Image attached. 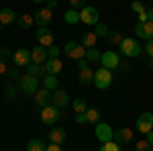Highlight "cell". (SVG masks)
Returning a JSON list of instances; mask_svg holds the SVG:
<instances>
[{"mask_svg": "<svg viewBox=\"0 0 153 151\" xmlns=\"http://www.w3.org/2000/svg\"><path fill=\"white\" fill-rule=\"evenodd\" d=\"M51 19H53V10L47 8V6H43L41 10L35 12V23L39 25V27H47V25L51 23Z\"/></svg>", "mask_w": 153, "mask_h": 151, "instance_id": "cell-14", "label": "cell"}, {"mask_svg": "<svg viewBox=\"0 0 153 151\" xmlns=\"http://www.w3.org/2000/svg\"><path fill=\"white\" fill-rule=\"evenodd\" d=\"M112 137H114V131L110 129V125H106V123L100 121V123L96 125V139L106 143V141H112Z\"/></svg>", "mask_w": 153, "mask_h": 151, "instance_id": "cell-12", "label": "cell"}, {"mask_svg": "<svg viewBox=\"0 0 153 151\" xmlns=\"http://www.w3.org/2000/svg\"><path fill=\"white\" fill-rule=\"evenodd\" d=\"M76 123H80V125H84V123H86V115H76Z\"/></svg>", "mask_w": 153, "mask_h": 151, "instance_id": "cell-45", "label": "cell"}, {"mask_svg": "<svg viewBox=\"0 0 153 151\" xmlns=\"http://www.w3.org/2000/svg\"><path fill=\"white\" fill-rule=\"evenodd\" d=\"M100 151H120V145L117 141H106V143H102Z\"/></svg>", "mask_w": 153, "mask_h": 151, "instance_id": "cell-32", "label": "cell"}, {"mask_svg": "<svg viewBox=\"0 0 153 151\" xmlns=\"http://www.w3.org/2000/svg\"><path fill=\"white\" fill-rule=\"evenodd\" d=\"M45 149H47V145L41 139H31L27 143V151H45Z\"/></svg>", "mask_w": 153, "mask_h": 151, "instance_id": "cell-25", "label": "cell"}, {"mask_svg": "<svg viewBox=\"0 0 153 151\" xmlns=\"http://www.w3.org/2000/svg\"><path fill=\"white\" fill-rule=\"evenodd\" d=\"M96 39H98V37H96L94 31H88V33L82 35V41H80V43H82L86 49H92V47H96Z\"/></svg>", "mask_w": 153, "mask_h": 151, "instance_id": "cell-23", "label": "cell"}, {"mask_svg": "<svg viewBox=\"0 0 153 151\" xmlns=\"http://www.w3.org/2000/svg\"><path fill=\"white\" fill-rule=\"evenodd\" d=\"M57 4H59V0H47V2H45V6H47V8H51V10H53Z\"/></svg>", "mask_w": 153, "mask_h": 151, "instance_id": "cell-42", "label": "cell"}, {"mask_svg": "<svg viewBox=\"0 0 153 151\" xmlns=\"http://www.w3.org/2000/svg\"><path fill=\"white\" fill-rule=\"evenodd\" d=\"M6 71H8V68H6V61H4V59H0V76H2V74H6Z\"/></svg>", "mask_w": 153, "mask_h": 151, "instance_id": "cell-44", "label": "cell"}, {"mask_svg": "<svg viewBox=\"0 0 153 151\" xmlns=\"http://www.w3.org/2000/svg\"><path fill=\"white\" fill-rule=\"evenodd\" d=\"M112 84V70L100 68L98 71H94V86L98 90H106Z\"/></svg>", "mask_w": 153, "mask_h": 151, "instance_id": "cell-4", "label": "cell"}, {"mask_svg": "<svg viewBox=\"0 0 153 151\" xmlns=\"http://www.w3.org/2000/svg\"><path fill=\"white\" fill-rule=\"evenodd\" d=\"M90 82H94V71L90 70V68H88V70H80V84L86 86V84H90Z\"/></svg>", "mask_w": 153, "mask_h": 151, "instance_id": "cell-27", "label": "cell"}, {"mask_svg": "<svg viewBox=\"0 0 153 151\" xmlns=\"http://www.w3.org/2000/svg\"><path fill=\"white\" fill-rule=\"evenodd\" d=\"M57 118H59V108L55 104H47L41 108V121L45 125H55Z\"/></svg>", "mask_w": 153, "mask_h": 151, "instance_id": "cell-5", "label": "cell"}, {"mask_svg": "<svg viewBox=\"0 0 153 151\" xmlns=\"http://www.w3.org/2000/svg\"><path fill=\"white\" fill-rule=\"evenodd\" d=\"M63 21H65L68 25H76V23H80V10H74V8L65 10V14H63Z\"/></svg>", "mask_w": 153, "mask_h": 151, "instance_id": "cell-24", "label": "cell"}, {"mask_svg": "<svg viewBox=\"0 0 153 151\" xmlns=\"http://www.w3.org/2000/svg\"><path fill=\"white\" fill-rule=\"evenodd\" d=\"M145 53H147L149 57H153V39H151V41H147V45H145Z\"/></svg>", "mask_w": 153, "mask_h": 151, "instance_id": "cell-40", "label": "cell"}, {"mask_svg": "<svg viewBox=\"0 0 153 151\" xmlns=\"http://www.w3.org/2000/svg\"><path fill=\"white\" fill-rule=\"evenodd\" d=\"M31 59H33V63H37V65H43V63L49 59L47 49L41 47V45H37L35 49H31Z\"/></svg>", "mask_w": 153, "mask_h": 151, "instance_id": "cell-16", "label": "cell"}, {"mask_svg": "<svg viewBox=\"0 0 153 151\" xmlns=\"http://www.w3.org/2000/svg\"><path fill=\"white\" fill-rule=\"evenodd\" d=\"M108 39H110V43H112V45H120V41H123L125 37L120 35L118 31H112V33H108Z\"/></svg>", "mask_w": 153, "mask_h": 151, "instance_id": "cell-33", "label": "cell"}, {"mask_svg": "<svg viewBox=\"0 0 153 151\" xmlns=\"http://www.w3.org/2000/svg\"><path fill=\"white\" fill-rule=\"evenodd\" d=\"M147 21H149V16H147V10H145L139 14V23H147Z\"/></svg>", "mask_w": 153, "mask_h": 151, "instance_id": "cell-46", "label": "cell"}, {"mask_svg": "<svg viewBox=\"0 0 153 151\" xmlns=\"http://www.w3.org/2000/svg\"><path fill=\"white\" fill-rule=\"evenodd\" d=\"M137 131L147 135L149 131H153V112H143L139 118H137Z\"/></svg>", "mask_w": 153, "mask_h": 151, "instance_id": "cell-8", "label": "cell"}, {"mask_svg": "<svg viewBox=\"0 0 153 151\" xmlns=\"http://www.w3.org/2000/svg\"><path fill=\"white\" fill-rule=\"evenodd\" d=\"M51 96H53V92L51 90H47V88H41V90H37L35 92V102L39 108H43V106L51 104Z\"/></svg>", "mask_w": 153, "mask_h": 151, "instance_id": "cell-17", "label": "cell"}, {"mask_svg": "<svg viewBox=\"0 0 153 151\" xmlns=\"http://www.w3.org/2000/svg\"><path fill=\"white\" fill-rule=\"evenodd\" d=\"M84 115H86V123H90V125H98V123H100V110H98V108L88 106V110H86Z\"/></svg>", "mask_w": 153, "mask_h": 151, "instance_id": "cell-22", "label": "cell"}, {"mask_svg": "<svg viewBox=\"0 0 153 151\" xmlns=\"http://www.w3.org/2000/svg\"><path fill=\"white\" fill-rule=\"evenodd\" d=\"M4 96H6V98H16V88H14V86H6V88H4Z\"/></svg>", "mask_w": 153, "mask_h": 151, "instance_id": "cell-38", "label": "cell"}, {"mask_svg": "<svg viewBox=\"0 0 153 151\" xmlns=\"http://www.w3.org/2000/svg\"><path fill=\"white\" fill-rule=\"evenodd\" d=\"M63 53L68 55L70 59H86V47L82 43H78V41H68L65 47H63Z\"/></svg>", "mask_w": 153, "mask_h": 151, "instance_id": "cell-2", "label": "cell"}, {"mask_svg": "<svg viewBox=\"0 0 153 151\" xmlns=\"http://www.w3.org/2000/svg\"><path fill=\"white\" fill-rule=\"evenodd\" d=\"M84 6H86V0H70V8L74 10H82Z\"/></svg>", "mask_w": 153, "mask_h": 151, "instance_id": "cell-36", "label": "cell"}, {"mask_svg": "<svg viewBox=\"0 0 153 151\" xmlns=\"http://www.w3.org/2000/svg\"><path fill=\"white\" fill-rule=\"evenodd\" d=\"M112 139L117 141L118 145H129V143H133L135 141V135H133V131H131L129 127H120L114 131V137Z\"/></svg>", "mask_w": 153, "mask_h": 151, "instance_id": "cell-7", "label": "cell"}, {"mask_svg": "<svg viewBox=\"0 0 153 151\" xmlns=\"http://www.w3.org/2000/svg\"><path fill=\"white\" fill-rule=\"evenodd\" d=\"M135 33L139 39L143 41H151L153 39V23L151 21H147V23H137L135 25Z\"/></svg>", "mask_w": 153, "mask_h": 151, "instance_id": "cell-9", "label": "cell"}, {"mask_svg": "<svg viewBox=\"0 0 153 151\" xmlns=\"http://www.w3.org/2000/svg\"><path fill=\"white\" fill-rule=\"evenodd\" d=\"M37 41H39V45H41V47L47 49V47L53 45L55 37H53V33H51L49 27H39V29H37Z\"/></svg>", "mask_w": 153, "mask_h": 151, "instance_id": "cell-6", "label": "cell"}, {"mask_svg": "<svg viewBox=\"0 0 153 151\" xmlns=\"http://www.w3.org/2000/svg\"><path fill=\"white\" fill-rule=\"evenodd\" d=\"M35 4H41V2H47V0H33Z\"/></svg>", "mask_w": 153, "mask_h": 151, "instance_id": "cell-49", "label": "cell"}, {"mask_svg": "<svg viewBox=\"0 0 153 151\" xmlns=\"http://www.w3.org/2000/svg\"><path fill=\"white\" fill-rule=\"evenodd\" d=\"M12 59H14V65H16V68H21V65H23V68H27V65L33 61V59H31V51H29V49H16V51L12 53Z\"/></svg>", "mask_w": 153, "mask_h": 151, "instance_id": "cell-13", "label": "cell"}, {"mask_svg": "<svg viewBox=\"0 0 153 151\" xmlns=\"http://www.w3.org/2000/svg\"><path fill=\"white\" fill-rule=\"evenodd\" d=\"M45 151H63L61 149V145H55V143H51V145H47V149Z\"/></svg>", "mask_w": 153, "mask_h": 151, "instance_id": "cell-43", "label": "cell"}, {"mask_svg": "<svg viewBox=\"0 0 153 151\" xmlns=\"http://www.w3.org/2000/svg\"><path fill=\"white\" fill-rule=\"evenodd\" d=\"M6 74H8V80H21V74L16 71V68H10Z\"/></svg>", "mask_w": 153, "mask_h": 151, "instance_id": "cell-39", "label": "cell"}, {"mask_svg": "<svg viewBox=\"0 0 153 151\" xmlns=\"http://www.w3.org/2000/svg\"><path fill=\"white\" fill-rule=\"evenodd\" d=\"M135 151H153V145L149 143L147 139H141L137 141V145H135Z\"/></svg>", "mask_w": 153, "mask_h": 151, "instance_id": "cell-30", "label": "cell"}, {"mask_svg": "<svg viewBox=\"0 0 153 151\" xmlns=\"http://www.w3.org/2000/svg\"><path fill=\"white\" fill-rule=\"evenodd\" d=\"M21 90L27 96H35V92L39 90V78L37 76H31V74L21 76Z\"/></svg>", "mask_w": 153, "mask_h": 151, "instance_id": "cell-3", "label": "cell"}, {"mask_svg": "<svg viewBox=\"0 0 153 151\" xmlns=\"http://www.w3.org/2000/svg\"><path fill=\"white\" fill-rule=\"evenodd\" d=\"M131 8L137 12V14L145 12V6H143V2H141V0H133V2H131Z\"/></svg>", "mask_w": 153, "mask_h": 151, "instance_id": "cell-35", "label": "cell"}, {"mask_svg": "<svg viewBox=\"0 0 153 151\" xmlns=\"http://www.w3.org/2000/svg\"><path fill=\"white\" fill-rule=\"evenodd\" d=\"M47 53H49V59H59V53H61V49H59L55 43L51 47H47Z\"/></svg>", "mask_w": 153, "mask_h": 151, "instance_id": "cell-34", "label": "cell"}, {"mask_svg": "<svg viewBox=\"0 0 153 151\" xmlns=\"http://www.w3.org/2000/svg\"><path fill=\"white\" fill-rule=\"evenodd\" d=\"M71 106H74V112H76V115H82V112L88 110V104H86L84 98H76V100L71 102Z\"/></svg>", "mask_w": 153, "mask_h": 151, "instance_id": "cell-26", "label": "cell"}, {"mask_svg": "<svg viewBox=\"0 0 153 151\" xmlns=\"http://www.w3.org/2000/svg\"><path fill=\"white\" fill-rule=\"evenodd\" d=\"M120 53L125 55V57H139L141 55V45L135 41V39H131V37H125L123 41H120Z\"/></svg>", "mask_w": 153, "mask_h": 151, "instance_id": "cell-1", "label": "cell"}, {"mask_svg": "<svg viewBox=\"0 0 153 151\" xmlns=\"http://www.w3.org/2000/svg\"><path fill=\"white\" fill-rule=\"evenodd\" d=\"M16 23H19V27H21L23 31H27V29H31V27L35 25V16L29 14V12H23V14L16 19Z\"/></svg>", "mask_w": 153, "mask_h": 151, "instance_id": "cell-20", "label": "cell"}, {"mask_svg": "<svg viewBox=\"0 0 153 151\" xmlns=\"http://www.w3.org/2000/svg\"><path fill=\"white\" fill-rule=\"evenodd\" d=\"M43 88H47V90H57V76H45L43 78Z\"/></svg>", "mask_w": 153, "mask_h": 151, "instance_id": "cell-28", "label": "cell"}, {"mask_svg": "<svg viewBox=\"0 0 153 151\" xmlns=\"http://www.w3.org/2000/svg\"><path fill=\"white\" fill-rule=\"evenodd\" d=\"M147 65H149V68H153V57L149 59V63H147Z\"/></svg>", "mask_w": 153, "mask_h": 151, "instance_id": "cell-50", "label": "cell"}, {"mask_svg": "<svg viewBox=\"0 0 153 151\" xmlns=\"http://www.w3.org/2000/svg\"><path fill=\"white\" fill-rule=\"evenodd\" d=\"M45 68H47L49 76H57L59 71L63 70V63H61V59H47L45 61Z\"/></svg>", "mask_w": 153, "mask_h": 151, "instance_id": "cell-19", "label": "cell"}, {"mask_svg": "<svg viewBox=\"0 0 153 151\" xmlns=\"http://www.w3.org/2000/svg\"><path fill=\"white\" fill-rule=\"evenodd\" d=\"M88 63H90L88 59H78V68L80 70H88Z\"/></svg>", "mask_w": 153, "mask_h": 151, "instance_id": "cell-41", "label": "cell"}, {"mask_svg": "<svg viewBox=\"0 0 153 151\" xmlns=\"http://www.w3.org/2000/svg\"><path fill=\"white\" fill-rule=\"evenodd\" d=\"M12 21H16V12L12 10V8H2V10H0V25L6 27V25H10Z\"/></svg>", "mask_w": 153, "mask_h": 151, "instance_id": "cell-21", "label": "cell"}, {"mask_svg": "<svg viewBox=\"0 0 153 151\" xmlns=\"http://www.w3.org/2000/svg\"><path fill=\"white\" fill-rule=\"evenodd\" d=\"M145 139H147V141L153 145V131H149V133H147V137H145Z\"/></svg>", "mask_w": 153, "mask_h": 151, "instance_id": "cell-47", "label": "cell"}, {"mask_svg": "<svg viewBox=\"0 0 153 151\" xmlns=\"http://www.w3.org/2000/svg\"><path fill=\"white\" fill-rule=\"evenodd\" d=\"M51 104H55L57 108H65V106L70 104V96L65 90H53V96H51Z\"/></svg>", "mask_w": 153, "mask_h": 151, "instance_id": "cell-15", "label": "cell"}, {"mask_svg": "<svg viewBox=\"0 0 153 151\" xmlns=\"http://www.w3.org/2000/svg\"><path fill=\"white\" fill-rule=\"evenodd\" d=\"M49 139H51V143H55V145H61L65 141V131L61 127H53L49 131Z\"/></svg>", "mask_w": 153, "mask_h": 151, "instance_id": "cell-18", "label": "cell"}, {"mask_svg": "<svg viewBox=\"0 0 153 151\" xmlns=\"http://www.w3.org/2000/svg\"><path fill=\"white\" fill-rule=\"evenodd\" d=\"M80 21L84 25H98V10L94 6H84L80 10Z\"/></svg>", "mask_w": 153, "mask_h": 151, "instance_id": "cell-11", "label": "cell"}, {"mask_svg": "<svg viewBox=\"0 0 153 151\" xmlns=\"http://www.w3.org/2000/svg\"><path fill=\"white\" fill-rule=\"evenodd\" d=\"M147 16H149V21L153 23V8H149V10H147Z\"/></svg>", "mask_w": 153, "mask_h": 151, "instance_id": "cell-48", "label": "cell"}, {"mask_svg": "<svg viewBox=\"0 0 153 151\" xmlns=\"http://www.w3.org/2000/svg\"><path fill=\"white\" fill-rule=\"evenodd\" d=\"M100 57H102V53L96 49V47H92V49H86V59L92 63V61H100Z\"/></svg>", "mask_w": 153, "mask_h": 151, "instance_id": "cell-29", "label": "cell"}, {"mask_svg": "<svg viewBox=\"0 0 153 151\" xmlns=\"http://www.w3.org/2000/svg\"><path fill=\"white\" fill-rule=\"evenodd\" d=\"M100 63H102V68H106V70H114V68H118V63H120V57H118L117 51H104L102 57H100Z\"/></svg>", "mask_w": 153, "mask_h": 151, "instance_id": "cell-10", "label": "cell"}, {"mask_svg": "<svg viewBox=\"0 0 153 151\" xmlns=\"http://www.w3.org/2000/svg\"><path fill=\"white\" fill-rule=\"evenodd\" d=\"M39 68H41V65H37V63L31 61V63L27 65V74H31V76H39Z\"/></svg>", "mask_w": 153, "mask_h": 151, "instance_id": "cell-37", "label": "cell"}, {"mask_svg": "<svg viewBox=\"0 0 153 151\" xmlns=\"http://www.w3.org/2000/svg\"><path fill=\"white\" fill-rule=\"evenodd\" d=\"M94 33H96V37H108L110 29H108L104 23H98V25H96V29H94Z\"/></svg>", "mask_w": 153, "mask_h": 151, "instance_id": "cell-31", "label": "cell"}, {"mask_svg": "<svg viewBox=\"0 0 153 151\" xmlns=\"http://www.w3.org/2000/svg\"><path fill=\"white\" fill-rule=\"evenodd\" d=\"M0 27H2V25H0Z\"/></svg>", "mask_w": 153, "mask_h": 151, "instance_id": "cell-51", "label": "cell"}]
</instances>
